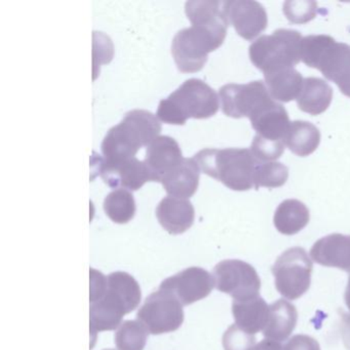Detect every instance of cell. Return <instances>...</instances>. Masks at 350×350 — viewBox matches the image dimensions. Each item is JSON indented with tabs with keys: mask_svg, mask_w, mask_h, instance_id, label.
Instances as JSON below:
<instances>
[{
	"mask_svg": "<svg viewBox=\"0 0 350 350\" xmlns=\"http://www.w3.org/2000/svg\"><path fill=\"white\" fill-rule=\"evenodd\" d=\"M183 159L181 148L175 139L159 136L147 146L144 163L152 176V181L161 182Z\"/></svg>",
	"mask_w": 350,
	"mask_h": 350,
	"instance_id": "2e32d148",
	"label": "cell"
},
{
	"mask_svg": "<svg viewBox=\"0 0 350 350\" xmlns=\"http://www.w3.org/2000/svg\"><path fill=\"white\" fill-rule=\"evenodd\" d=\"M342 335L346 347L350 349V315L342 313Z\"/></svg>",
	"mask_w": 350,
	"mask_h": 350,
	"instance_id": "836d02e7",
	"label": "cell"
},
{
	"mask_svg": "<svg viewBox=\"0 0 350 350\" xmlns=\"http://www.w3.org/2000/svg\"><path fill=\"white\" fill-rule=\"evenodd\" d=\"M148 332L139 321H126L120 323L116 333L118 350H143L146 345Z\"/></svg>",
	"mask_w": 350,
	"mask_h": 350,
	"instance_id": "83f0119b",
	"label": "cell"
},
{
	"mask_svg": "<svg viewBox=\"0 0 350 350\" xmlns=\"http://www.w3.org/2000/svg\"><path fill=\"white\" fill-rule=\"evenodd\" d=\"M315 263L350 273V235L333 233L319 239L310 250Z\"/></svg>",
	"mask_w": 350,
	"mask_h": 350,
	"instance_id": "e0dca14e",
	"label": "cell"
},
{
	"mask_svg": "<svg viewBox=\"0 0 350 350\" xmlns=\"http://www.w3.org/2000/svg\"><path fill=\"white\" fill-rule=\"evenodd\" d=\"M264 79L272 99L282 103L297 100L304 83L302 75L294 68L266 73Z\"/></svg>",
	"mask_w": 350,
	"mask_h": 350,
	"instance_id": "603a6c76",
	"label": "cell"
},
{
	"mask_svg": "<svg viewBox=\"0 0 350 350\" xmlns=\"http://www.w3.org/2000/svg\"><path fill=\"white\" fill-rule=\"evenodd\" d=\"M302 40V36L296 30H275L251 44L250 59L264 75L294 68L301 61Z\"/></svg>",
	"mask_w": 350,
	"mask_h": 350,
	"instance_id": "8992f818",
	"label": "cell"
},
{
	"mask_svg": "<svg viewBox=\"0 0 350 350\" xmlns=\"http://www.w3.org/2000/svg\"><path fill=\"white\" fill-rule=\"evenodd\" d=\"M298 321V311L288 301L280 299L269 305V314L264 327V337L273 341L282 342L288 339Z\"/></svg>",
	"mask_w": 350,
	"mask_h": 350,
	"instance_id": "ffe728a7",
	"label": "cell"
},
{
	"mask_svg": "<svg viewBox=\"0 0 350 350\" xmlns=\"http://www.w3.org/2000/svg\"><path fill=\"white\" fill-rule=\"evenodd\" d=\"M219 96L224 114L229 118H247L250 120L276 102L261 81H252L247 85L229 83L221 88Z\"/></svg>",
	"mask_w": 350,
	"mask_h": 350,
	"instance_id": "ba28073f",
	"label": "cell"
},
{
	"mask_svg": "<svg viewBox=\"0 0 350 350\" xmlns=\"http://www.w3.org/2000/svg\"><path fill=\"white\" fill-rule=\"evenodd\" d=\"M185 13L192 26L204 30L222 46L229 25L225 15L224 1L191 0L186 3Z\"/></svg>",
	"mask_w": 350,
	"mask_h": 350,
	"instance_id": "5bb4252c",
	"label": "cell"
},
{
	"mask_svg": "<svg viewBox=\"0 0 350 350\" xmlns=\"http://www.w3.org/2000/svg\"><path fill=\"white\" fill-rule=\"evenodd\" d=\"M345 303L350 310V278H348L347 288H346L345 291Z\"/></svg>",
	"mask_w": 350,
	"mask_h": 350,
	"instance_id": "d590c367",
	"label": "cell"
},
{
	"mask_svg": "<svg viewBox=\"0 0 350 350\" xmlns=\"http://www.w3.org/2000/svg\"><path fill=\"white\" fill-rule=\"evenodd\" d=\"M157 217L165 231L177 235L186 232L193 225L196 213L189 200L167 196L157 206Z\"/></svg>",
	"mask_w": 350,
	"mask_h": 350,
	"instance_id": "ac0fdd59",
	"label": "cell"
},
{
	"mask_svg": "<svg viewBox=\"0 0 350 350\" xmlns=\"http://www.w3.org/2000/svg\"><path fill=\"white\" fill-rule=\"evenodd\" d=\"M288 170L286 165L276 161L259 163L254 174V188H278L286 184Z\"/></svg>",
	"mask_w": 350,
	"mask_h": 350,
	"instance_id": "f1b7e54d",
	"label": "cell"
},
{
	"mask_svg": "<svg viewBox=\"0 0 350 350\" xmlns=\"http://www.w3.org/2000/svg\"><path fill=\"white\" fill-rule=\"evenodd\" d=\"M200 169L194 157L183 159L179 165L161 179V183L170 196L191 198L200 184Z\"/></svg>",
	"mask_w": 350,
	"mask_h": 350,
	"instance_id": "d6986e66",
	"label": "cell"
},
{
	"mask_svg": "<svg viewBox=\"0 0 350 350\" xmlns=\"http://www.w3.org/2000/svg\"><path fill=\"white\" fill-rule=\"evenodd\" d=\"M284 16L294 24H306L317 17V3L312 0H288L284 3Z\"/></svg>",
	"mask_w": 350,
	"mask_h": 350,
	"instance_id": "f546056e",
	"label": "cell"
},
{
	"mask_svg": "<svg viewBox=\"0 0 350 350\" xmlns=\"http://www.w3.org/2000/svg\"><path fill=\"white\" fill-rule=\"evenodd\" d=\"M217 290L230 295L233 300L260 296L261 280L251 264L241 260H224L213 270Z\"/></svg>",
	"mask_w": 350,
	"mask_h": 350,
	"instance_id": "8fae6325",
	"label": "cell"
},
{
	"mask_svg": "<svg viewBox=\"0 0 350 350\" xmlns=\"http://www.w3.org/2000/svg\"><path fill=\"white\" fill-rule=\"evenodd\" d=\"M214 286V278L208 271L189 267L163 280L159 288L171 293L182 305H190L208 297Z\"/></svg>",
	"mask_w": 350,
	"mask_h": 350,
	"instance_id": "7c38bea8",
	"label": "cell"
},
{
	"mask_svg": "<svg viewBox=\"0 0 350 350\" xmlns=\"http://www.w3.org/2000/svg\"><path fill=\"white\" fill-rule=\"evenodd\" d=\"M312 262L303 247L284 251L272 266L275 288L284 298L297 300L310 288Z\"/></svg>",
	"mask_w": 350,
	"mask_h": 350,
	"instance_id": "52a82bcc",
	"label": "cell"
},
{
	"mask_svg": "<svg viewBox=\"0 0 350 350\" xmlns=\"http://www.w3.org/2000/svg\"><path fill=\"white\" fill-rule=\"evenodd\" d=\"M224 11L229 24L243 40H255L267 28V13L261 3L254 0L224 1Z\"/></svg>",
	"mask_w": 350,
	"mask_h": 350,
	"instance_id": "4fadbf2b",
	"label": "cell"
},
{
	"mask_svg": "<svg viewBox=\"0 0 350 350\" xmlns=\"http://www.w3.org/2000/svg\"><path fill=\"white\" fill-rule=\"evenodd\" d=\"M310 220L308 208L298 200H284L276 208L273 223L278 232L294 235L307 226Z\"/></svg>",
	"mask_w": 350,
	"mask_h": 350,
	"instance_id": "cb8c5ba5",
	"label": "cell"
},
{
	"mask_svg": "<svg viewBox=\"0 0 350 350\" xmlns=\"http://www.w3.org/2000/svg\"><path fill=\"white\" fill-rule=\"evenodd\" d=\"M219 110L216 92L200 79H191L178 88L167 99L161 100L157 116L170 124L183 126L188 118L206 120Z\"/></svg>",
	"mask_w": 350,
	"mask_h": 350,
	"instance_id": "277c9868",
	"label": "cell"
},
{
	"mask_svg": "<svg viewBox=\"0 0 350 350\" xmlns=\"http://www.w3.org/2000/svg\"><path fill=\"white\" fill-rule=\"evenodd\" d=\"M100 175L110 187L132 191H136L147 182L152 181V176L144 161H140L136 157L118 163L102 161Z\"/></svg>",
	"mask_w": 350,
	"mask_h": 350,
	"instance_id": "9a60e30c",
	"label": "cell"
},
{
	"mask_svg": "<svg viewBox=\"0 0 350 350\" xmlns=\"http://www.w3.org/2000/svg\"><path fill=\"white\" fill-rule=\"evenodd\" d=\"M141 288L137 280L126 272H112L106 276L103 294L91 302V334L111 331L120 327L124 315L140 304Z\"/></svg>",
	"mask_w": 350,
	"mask_h": 350,
	"instance_id": "6da1fadb",
	"label": "cell"
},
{
	"mask_svg": "<svg viewBox=\"0 0 350 350\" xmlns=\"http://www.w3.org/2000/svg\"><path fill=\"white\" fill-rule=\"evenodd\" d=\"M284 350H321V346L310 336L295 335L284 344Z\"/></svg>",
	"mask_w": 350,
	"mask_h": 350,
	"instance_id": "d6a6232c",
	"label": "cell"
},
{
	"mask_svg": "<svg viewBox=\"0 0 350 350\" xmlns=\"http://www.w3.org/2000/svg\"><path fill=\"white\" fill-rule=\"evenodd\" d=\"M220 46L210 34L191 26L176 34L172 42V55L181 72H198L208 61V55Z\"/></svg>",
	"mask_w": 350,
	"mask_h": 350,
	"instance_id": "30bf717a",
	"label": "cell"
},
{
	"mask_svg": "<svg viewBox=\"0 0 350 350\" xmlns=\"http://www.w3.org/2000/svg\"><path fill=\"white\" fill-rule=\"evenodd\" d=\"M301 61L317 69L333 81L343 95L350 98V46L329 36L303 38Z\"/></svg>",
	"mask_w": 350,
	"mask_h": 350,
	"instance_id": "5b68a950",
	"label": "cell"
},
{
	"mask_svg": "<svg viewBox=\"0 0 350 350\" xmlns=\"http://www.w3.org/2000/svg\"><path fill=\"white\" fill-rule=\"evenodd\" d=\"M137 319L153 335L171 333L183 323V305L171 293L159 288L147 297Z\"/></svg>",
	"mask_w": 350,
	"mask_h": 350,
	"instance_id": "9c48e42d",
	"label": "cell"
},
{
	"mask_svg": "<svg viewBox=\"0 0 350 350\" xmlns=\"http://www.w3.org/2000/svg\"><path fill=\"white\" fill-rule=\"evenodd\" d=\"M161 132V124L157 116L146 110H132L104 138L102 161L118 163L136 157L139 149L148 146Z\"/></svg>",
	"mask_w": 350,
	"mask_h": 350,
	"instance_id": "7a4b0ae2",
	"label": "cell"
},
{
	"mask_svg": "<svg viewBox=\"0 0 350 350\" xmlns=\"http://www.w3.org/2000/svg\"><path fill=\"white\" fill-rule=\"evenodd\" d=\"M225 350H255L256 338L237 325H230L223 336Z\"/></svg>",
	"mask_w": 350,
	"mask_h": 350,
	"instance_id": "1f68e13d",
	"label": "cell"
},
{
	"mask_svg": "<svg viewBox=\"0 0 350 350\" xmlns=\"http://www.w3.org/2000/svg\"><path fill=\"white\" fill-rule=\"evenodd\" d=\"M333 99V90L329 83L319 77L304 79L302 91L297 98L301 111L311 116H319L327 111Z\"/></svg>",
	"mask_w": 350,
	"mask_h": 350,
	"instance_id": "7402d4cb",
	"label": "cell"
},
{
	"mask_svg": "<svg viewBox=\"0 0 350 350\" xmlns=\"http://www.w3.org/2000/svg\"><path fill=\"white\" fill-rule=\"evenodd\" d=\"M251 151L259 163H270L282 157L284 152V143L256 135L252 143Z\"/></svg>",
	"mask_w": 350,
	"mask_h": 350,
	"instance_id": "4dcf8cb0",
	"label": "cell"
},
{
	"mask_svg": "<svg viewBox=\"0 0 350 350\" xmlns=\"http://www.w3.org/2000/svg\"><path fill=\"white\" fill-rule=\"evenodd\" d=\"M104 350H114V349H104Z\"/></svg>",
	"mask_w": 350,
	"mask_h": 350,
	"instance_id": "8d00e7d4",
	"label": "cell"
},
{
	"mask_svg": "<svg viewBox=\"0 0 350 350\" xmlns=\"http://www.w3.org/2000/svg\"><path fill=\"white\" fill-rule=\"evenodd\" d=\"M284 143L294 154L300 157H308L319 147L321 133L310 122L295 120L288 126Z\"/></svg>",
	"mask_w": 350,
	"mask_h": 350,
	"instance_id": "d4e9b609",
	"label": "cell"
},
{
	"mask_svg": "<svg viewBox=\"0 0 350 350\" xmlns=\"http://www.w3.org/2000/svg\"><path fill=\"white\" fill-rule=\"evenodd\" d=\"M251 124L259 136L284 142L291 122L286 110L275 102L261 114L251 120Z\"/></svg>",
	"mask_w": 350,
	"mask_h": 350,
	"instance_id": "484cf974",
	"label": "cell"
},
{
	"mask_svg": "<svg viewBox=\"0 0 350 350\" xmlns=\"http://www.w3.org/2000/svg\"><path fill=\"white\" fill-rule=\"evenodd\" d=\"M233 317L235 325L252 335L263 331L269 314V305L262 297L233 300Z\"/></svg>",
	"mask_w": 350,
	"mask_h": 350,
	"instance_id": "44dd1931",
	"label": "cell"
},
{
	"mask_svg": "<svg viewBox=\"0 0 350 350\" xmlns=\"http://www.w3.org/2000/svg\"><path fill=\"white\" fill-rule=\"evenodd\" d=\"M255 350H284V347L280 342L264 339L256 345Z\"/></svg>",
	"mask_w": 350,
	"mask_h": 350,
	"instance_id": "e575fe53",
	"label": "cell"
},
{
	"mask_svg": "<svg viewBox=\"0 0 350 350\" xmlns=\"http://www.w3.org/2000/svg\"><path fill=\"white\" fill-rule=\"evenodd\" d=\"M104 211L108 218L118 224H126L134 218L136 204L129 190L116 189L104 200Z\"/></svg>",
	"mask_w": 350,
	"mask_h": 350,
	"instance_id": "4316f807",
	"label": "cell"
},
{
	"mask_svg": "<svg viewBox=\"0 0 350 350\" xmlns=\"http://www.w3.org/2000/svg\"><path fill=\"white\" fill-rule=\"evenodd\" d=\"M200 171L235 191L254 187V174L259 161L245 148L200 150L194 157Z\"/></svg>",
	"mask_w": 350,
	"mask_h": 350,
	"instance_id": "3957f363",
	"label": "cell"
}]
</instances>
